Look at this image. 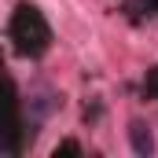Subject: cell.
<instances>
[{"mask_svg": "<svg viewBox=\"0 0 158 158\" xmlns=\"http://www.w3.org/2000/svg\"><path fill=\"white\" fill-rule=\"evenodd\" d=\"M7 37H11V44H15L19 55H26V59H40V55L52 48V26H48V19L40 15L37 4L22 0V4L11 11Z\"/></svg>", "mask_w": 158, "mask_h": 158, "instance_id": "cell-1", "label": "cell"}, {"mask_svg": "<svg viewBox=\"0 0 158 158\" xmlns=\"http://www.w3.org/2000/svg\"><path fill=\"white\" fill-rule=\"evenodd\" d=\"M26 140V121L19 114V92L15 81L0 74V155H19Z\"/></svg>", "mask_w": 158, "mask_h": 158, "instance_id": "cell-2", "label": "cell"}, {"mask_svg": "<svg viewBox=\"0 0 158 158\" xmlns=\"http://www.w3.org/2000/svg\"><path fill=\"white\" fill-rule=\"evenodd\" d=\"M129 143H132V151L140 158H151L155 155V132H151V125L147 121H129Z\"/></svg>", "mask_w": 158, "mask_h": 158, "instance_id": "cell-3", "label": "cell"}, {"mask_svg": "<svg viewBox=\"0 0 158 158\" xmlns=\"http://www.w3.org/2000/svg\"><path fill=\"white\" fill-rule=\"evenodd\" d=\"M129 7H132V11H147V15H151V11H158V0H129Z\"/></svg>", "mask_w": 158, "mask_h": 158, "instance_id": "cell-4", "label": "cell"}, {"mask_svg": "<svg viewBox=\"0 0 158 158\" xmlns=\"http://www.w3.org/2000/svg\"><path fill=\"white\" fill-rule=\"evenodd\" d=\"M143 88H147V92H151V96L158 99V66L151 70V74H147V77H143Z\"/></svg>", "mask_w": 158, "mask_h": 158, "instance_id": "cell-5", "label": "cell"}, {"mask_svg": "<svg viewBox=\"0 0 158 158\" xmlns=\"http://www.w3.org/2000/svg\"><path fill=\"white\" fill-rule=\"evenodd\" d=\"M59 155H81V143H74V140L59 143V147H55V158H59Z\"/></svg>", "mask_w": 158, "mask_h": 158, "instance_id": "cell-6", "label": "cell"}]
</instances>
